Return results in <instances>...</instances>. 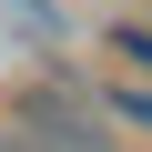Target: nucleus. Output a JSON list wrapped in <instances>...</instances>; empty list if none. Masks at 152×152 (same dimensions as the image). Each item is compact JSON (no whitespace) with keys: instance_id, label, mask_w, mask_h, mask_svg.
Returning a JSON list of instances; mask_svg holds the SVG:
<instances>
[{"instance_id":"f257e3e1","label":"nucleus","mask_w":152,"mask_h":152,"mask_svg":"<svg viewBox=\"0 0 152 152\" xmlns=\"http://www.w3.org/2000/svg\"><path fill=\"white\" fill-rule=\"evenodd\" d=\"M0 152H112L102 142V102H71V91H20Z\"/></svg>"},{"instance_id":"f03ea898","label":"nucleus","mask_w":152,"mask_h":152,"mask_svg":"<svg viewBox=\"0 0 152 152\" xmlns=\"http://www.w3.org/2000/svg\"><path fill=\"white\" fill-rule=\"evenodd\" d=\"M112 61L152 81V20H112Z\"/></svg>"},{"instance_id":"7ed1b4c3","label":"nucleus","mask_w":152,"mask_h":152,"mask_svg":"<svg viewBox=\"0 0 152 152\" xmlns=\"http://www.w3.org/2000/svg\"><path fill=\"white\" fill-rule=\"evenodd\" d=\"M102 112H122L132 132H152V81H112V91H102Z\"/></svg>"}]
</instances>
